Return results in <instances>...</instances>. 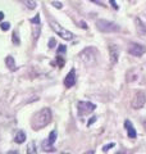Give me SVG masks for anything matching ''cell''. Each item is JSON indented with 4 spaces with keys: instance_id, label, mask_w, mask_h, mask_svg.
<instances>
[{
    "instance_id": "cell-1",
    "label": "cell",
    "mask_w": 146,
    "mask_h": 154,
    "mask_svg": "<svg viewBox=\"0 0 146 154\" xmlns=\"http://www.w3.org/2000/svg\"><path fill=\"white\" fill-rule=\"evenodd\" d=\"M51 110L50 108H42L41 110H38L37 113H35L31 119V126L33 130H41L45 126H48L51 122Z\"/></svg>"
},
{
    "instance_id": "cell-2",
    "label": "cell",
    "mask_w": 146,
    "mask_h": 154,
    "mask_svg": "<svg viewBox=\"0 0 146 154\" xmlns=\"http://www.w3.org/2000/svg\"><path fill=\"white\" fill-rule=\"evenodd\" d=\"M78 56L86 66H89V67L95 66V64H96V60H97V50H96V48L89 46V48L83 49V50L78 54Z\"/></svg>"
},
{
    "instance_id": "cell-3",
    "label": "cell",
    "mask_w": 146,
    "mask_h": 154,
    "mask_svg": "<svg viewBox=\"0 0 146 154\" xmlns=\"http://www.w3.org/2000/svg\"><path fill=\"white\" fill-rule=\"evenodd\" d=\"M96 27L101 32H118L120 30V27L117 23L110 22V21H105V19L96 21Z\"/></svg>"
},
{
    "instance_id": "cell-4",
    "label": "cell",
    "mask_w": 146,
    "mask_h": 154,
    "mask_svg": "<svg viewBox=\"0 0 146 154\" xmlns=\"http://www.w3.org/2000/svg\"><path fill=\"white\" fill-rule=\"evenodd\" d=\"M50 26H51V28H53L54 32L58 33V36H60L61 38H64V40H68V41L73 40V37H74L73 33H72L71 31L65 30L64 27H61V26L59 25L58 22H54V21H51V22H50Z\"/></svg>"
},
{
    "instance_id": "cell-5",
    "label": "cell",
    "mask_w": 146,
    "mask_h": 154,
    "mask_svg": "<svg viewBox=\"0 0 146 154\" xmlns=\"http://www.w3.org/2000/svg\"><path fill=\"white\" fill-rule=\"evenodd\" d=\"M77 109H78L79 116H83V114L92 113L96 109V105H95L94 103H90V102H78L77 103Z\"/></svg>"
},
{
    "instance_id": "cell-6",
    "label": "cell",
    "mask_w": 146,
    "mask_h": 154,
    "mask_svg": "<svg viewBox=\"0 0 146 154\" xmlns=\"http://www.w3.org/2000/svg\"><path fill=\"white\" fill-rule=\"evenodd\" d=\"M55 140H56V131L53 130L50 132V135H49V137L42 141L44 151H54L55 150V149H54V143H55Z\"/></svg>"
},
{
    "instance_id": "cell-7",
    "label": "cell",
    "mask_w": 146,
    "mask_h": 154,
    "mask_svg": "<svg viewBox=\"0 0 146 154\" xmlns=\"http://www.w3.org/2000/svg\"><path fill=\"white\" fill-rule=\"evenodd\" d=\"M145 51H146V48L143 45H140V44L131 42L128 45V53L133 56H141L145 54Z\"/></svg>"
},
{
    "instance_id": "cell-8",
    "label": "cell",
    "mask_w": 146,
    "mask_h": 154,
    "mask_svg": "<svg viewBox=\"0 0 146 154\" xmlns=\"http://www.w3.org/2000/svg\"><path fill=\"white\" fill-rule=\"evenodd\" d=\"M145 102H146V95L143 91H138L136 92L135 98L132 100V108L133 109H140L145 105Z\"/></svg>"
},
{
    "instance_id": "cell-9",
    "label": "cell",
    "mask_w": 146,
    "mask_h": 154,
    "mask_svg": "<svg viewBox=\"0 0 146 154\" xmlns=\"http://www.w3.org/2000/svg\"><path fill=\"white\" fill-rule=\"evenodd\" d=\"M109 58H110V62H112L113 64H115L118 62V59H119V49L117 48V45H114V44H110L109 45Z\"/></svg>"
},
{
    "instance_id": "cell-10",
    "label": "cell",
    "mask_w": 146,
    "mask_h": 154,
    "mask_svg": "<svg viewBox=\"0 0 146 154\" xmlns=\"http://www.w3.org/2000/svg\"><path fill=\"white\" fill-rule=\"evenodd\" d=\"M74 84H76V71H74V68H72L69 71V73L65 76V78H64V86L72 87L74 86Z\"/></svg>"
},
{
    "instance_id": "cell-11",
    "label": "cell",
    "mask_w": 146,
    "mask_h": 154,
    "mask_svg": "<svg viewBox=\"0 0 146 154\" xmlns=\"http://www.w3.org/2000/svg\"><path fill=\"white\" fill-rule=\"evenodd\" d=\"M124 127H126V130H127L128 137H129V139H136V136H137V133H136L135 127H133L132 122H131L129 119H127V121H126V122H124Z\"/></svg>"
},
{
    "instance_id": "cell-12",
    "label": "cell",
    "mask_w": 146,
    "mask_h": 154,
    "mask_svg": "<svg viewBox=\"0 0 146 154\" xmlns=\"http://www.w3.org/2000/svg\"><path fill=\"white\" fill-rule=\"evenodd\" d=\"M136 22V27H137V31L140 35H146V25L140 19V18H136L135 19Z\"/></svg>"
},
{
    "instance_id": "cell-13",
    "label": "cell",
    "mask_w": 146,
    "mask_h": 154,
    "mask_svg": "<svg viewBox=\"0 0 146 154\" xmlns=\"http://www.w3.org/2000/svg\"><path fill=\"white\" fill-rule=\"evenodd\" d=\"M5 64H7V67L10 69V71H15V62H14V58H13L12 55H8L7 58H5Z\"/></svg>"
},
{
    "instance_id": "cell-14",
    "label": "cell",
    "mask_w": 146,
    "mask_h": 154,
    "mask_svg": "<svg viewBox=\"0 0 146 154\" xmlns=\"http://www.w3.org/2000/svg\"><path fill=\"white\" fill-rule=\"evenodd\" d=\"M24 140H26V133L23 131H18L14 136V141L17 144H22V143H24Z\"/></svg>"
},
{
    "instance_id": "cell-15",
    "label": "cell",
    "mask_w": 146,
    "mask_h": 154,
    "mask_svg": "<svg viewBox=\"0 0 146 154\" xmlns=\"http://www.w3.org/2000/svg\"><path fill=\"white\" fill-rule=\"evenodd\" d=\"M27 154H37V149H36V144L35 141H31V143H28L27 145Z\"/></svg>"
},
{
    "instance_id": "cell-16",
    "label": "cell",
    "mask_w": 146,
    "mask_h": 154,
    "mask_svg": "<svg viewBox=\"0 0 146 154\" xmlns=\"http://www.w3.org/2000/svg\"><path fill=\"white\" fill-rule=\"evenodd\" d=\"M23 3H24L30 9H35L36 8V1H33V0H23Z\"/></svg>"
},
{
    "instance_id": "cell-17",
    "label": "cell",
    "mask_w": 146,
    "mask_h": 154,
    "mask_svg": "<svg viewBox=\"0 0 146 154\" xmlns=\"http://www.w3.org/2000/svg\"><path fill=\"white\" fill-rule=\"evenodd\" d=\"M12 40H13V44H15V45H19L20 44V40H19V37H18V33L15 32V31L12 35Z\"/></svg>"
},
{
    "instance_id": "cell-18",
    "label": "cell",
    "mask_w": 146,
    "mask_h": 154,
    "mask_svg": "<svg viewBox=\"0 0 146 154\" xmlns=\"http://www.w3.org/2000/svg\"><path fill=\"white\" fill-rule=\"evenodd\" d=\"M31 23H33V25H40V15H35V17L32 18V19H30Z\"/></svg>"
},
{
    "instance_id": "cell-19",
    "label": "cell",
    "mask_w": 146,
    "mask_h": 154,
    "mask_svg": "<svg viewBox=\"0 0 146 154\" xmlns=\"http://www.w3.org/2000/svg\"><path fill=\"white\" fill-rule=\"evenodd\" d=\"M0 28H1L3 31H8L10 28V25L8 22H4V23H1V25H0Z\"/></svg>"
},
{
    "instance_id": "cell-20",
    "label": "cell",
    "mask_w": 146,
    "mask_h": 154,
    "mask_svg": "<svg viewBox=\"0 0 146 154\" xmlns=\"http://www.w3.org/2000/svg\"><path fill=\"white\" fill-rule=\"evenodd\" d=\"M65 51H67L65 45H59V48H58V55H60V54L65 53Z\"/></svg>"
},
{
    "instance_id": "cell-21",
    "label": "cell",
    "mask_w": 146,
    "mask_h": 154,
    "mask_svg": "<svg viewBox=\"0 0 146 154\" xmlns=\"http://www.w3.org/2000/svg\"><path fill=\"white\" fill-rule=\"evenodd\" d=\"M56 60H58V66L61 68V67L64 66V60L61 59V56H60V55H58V56H56Z\"/></svg>"
},
{
    "instance_id": "cell-22",
    "label": "cell",
    "mask_w": 146,
    "mask_h": 154,
    "mask_svg": "<svg viewBox=\"0 0 146 154\" xmlns=\"http://www.w3.org/2000/svg\"><path fill=\"white\" fill-rule=\"evenodd\" d=\"M114 146H115V144H114V143H110L109 145H105L104 148H102V150H104V151H108L110 148H114Z\"/></svg>"
},
{
    "instance_id": "cell-23",
    "label": "cell",
    "mask_w": 146,
    "mask_h": 154,
    "mask_svg": "<svg viewBox=\"0 0 146 154\" xmlns=\"http://www.w3.org/2000/svg\"><path fill=\"white\" fill-rule=\"evenodd\" d=\"M53 5L55 8H58V9H60V8L63 7V5H61V3H59V1H53Z\"/></svg>"
},
{
    "instance_id": "cell-24",
    "label": "cell",
    "mask_w": 146,
    "mask_h": 154,
    "mask_svg": "<svg viewBox=\"0 0 146 154\" xmlns=\"http://www.w3.org/2000/svg\"><path fill=\"white\" fill-rule=\"evenodd\" d=\"M54 46H55V40L51 38V40L49 41V48H54Z\"/></svg>"
},
{
    "instance_id": "cell-25",
    "label": "cell",
    "mask_w": 146,
    "mask_h": 154,
    "mask_svg": "<svg viewBox=\"0 0 146 154\" xmlns=\"http://www.w3.org/2000/svg\"><path fill=\"white\" fill-rule=\"evenodd\" d=\"M110 4L113 5V8H114V9H118V5H117V3H115V0H110Z\"/></svg>"
},
{
    "instance_id": "cell-26",
    "label": "cell",
    "mask_w": 146,
    "mask_h": 154,
    "mask_svg": "<svg viewBox=\"0 0 146 154\" xmlns=\"http://www.w3.org/2000/svg\"><path fill=\"white\" fill-rule=\"evenodd\" d=\"M95 121H96V117H92V118H91V121H90V122H87V126H90L91 123H94Z\"/></svg>"
},
{
    "instance_id": "cell-27",
    "label": "cell",
    "mask_w": 146,
    "mask_h": 154,
    "mask_svg": "<svg viewBox=\"0 0 146 154\" xmlns=\"http://www.w3.org/2000/svg\"><path fill=\"white\" fill-rule=\"evenodd\" d=\"M91 1H94V3H96V4H99V5H101V7H105L104 4H102V3H100L99 0H91Z\"/></svg>"
},
{
    "instance_id": "cell-28",
    "label": "cell",
    "mask_w": 146,
    "mask_h": 154,
    "mask_svg": "<svg viewBox=\"0 0 146 154\" xmlns=\"http://www.w3.org/2000/svg\"><path fill=\"white\" fill-rule=\"evenodd\" d=\"M83 154H95V151L94 150H87V151H85Z\"/></svg>"
},
{
    "instance_id": "cell-29",
    "label": "cell",
    "mask_w": 146,
    "mask_h": 154,
    "mask_svg": "<svg viewBox=\"0 0 146 154\" xmlns=\"http://www.w3.org/2000/svg\"><path fill=\"white\" fill-rule=\"evenodd\" d=\"M115 154H128V153H127L126 150H119L118 153H115Z\"/></svg>"
},
{
    "instance_id": "cell-30",
    "label": "cell",
    "mask_w": 146,
    "mask_h": 154,
    "mask_svg": "<svg viewBox=\"0 0 146 154\" xmlns=\"http://www.w3.org/2000/svg\"><path fill=\"white\" fill-rule=\"evenodd\" d=\"M3 19H4V13L0 12V21H3Z\"/></svg>"
},
{
    "instance_id": "cell-31",
    "label": "cell",
    "mask_w": 146,
    "mask_h": 154,
    "mask_svg": "<svg viewBox=\"0 0 146 154\" xmlns=\"http://www.w3.org/2000/svg\"><path fill=\"white\" fill-rule=\"evenodd\" d=\"M8 154H18V151H17V150H10Z\"/></svg>"
},
{
    "instance_id": "cell-32",
    "label": "cell",
    "mask_w": 146,
    "mask_h": 154,
    "mask_svg": "<svg viewBox=\"0 0 146 154\" xmlns=\"http://www.w3.org/2000/svg\"><path fill=\"white\" fill-rule=\"evenodd\" d=\"M81 25H82V26H81V27H82V28H87V26H86V25H85V22H81Z\"/></svg>"
}]
</instances>
